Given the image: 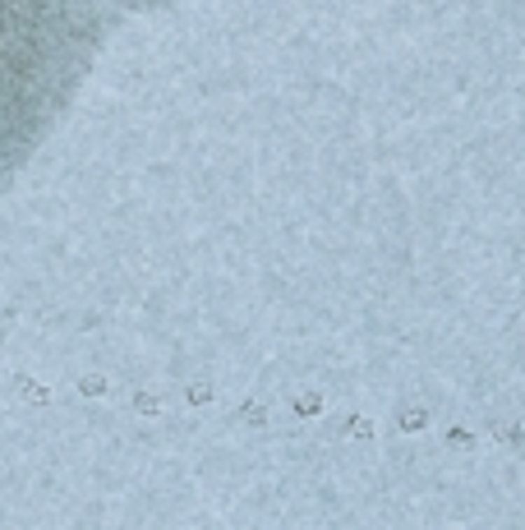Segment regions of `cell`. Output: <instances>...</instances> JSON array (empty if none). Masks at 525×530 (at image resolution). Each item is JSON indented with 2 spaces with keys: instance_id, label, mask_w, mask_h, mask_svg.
<instances>
[{
  "instance_id": "obj_1",
  "label": "cell",
  "mask_w": 525,
  "mask_h": 530,
  "mask_svg": "<svg viewBox=\"0 0 525 530\" xmlns=\"http://www.w3.org/2000/svg\"><path fill=\"white\" fill-rule=\"evenodd\" d=\"M424 424H428V415H424V410H405V415H401V429H410V433H415V429H424Z\"/></svg>"
},
{
  "instance_id": "obj_2",
  "label": "cell",
  "mask_w": 525,
  "mask_h": 530,
  "mask_svg": "<svg viewBox=\"0 0 525 530\" xmlns=\"http://www.w3.org/2000/svg\"><path fill=\"white\" fill-rule=\"evenodd\" d=\"M318 406H323V401H318V397H300V415H314Z\"/></svg>"
}]
</instances>
